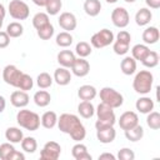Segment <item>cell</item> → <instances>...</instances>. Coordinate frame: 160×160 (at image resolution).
<instances>
[{"label": "cell", "mask_w": 160, "mask_h": 160, "mask_svg": "<svg viewBox=\"0 0 160 160\" xmlns=\"http://www.w3.org/2000/svg\"><path fill=\"white\" fill-rule=\"evenodd\" d=\"M152 19V14L150 11V9L148 8H141L138 10V12L135 14V22L139 26H145L148 25Z\"/></svg>", "instance_id": "22"}, {"label": "cell", "mask_w": 160, "mask_h": 160, "mask_svg": "<svg viewBox=\"0 0 160 160\" xmlns=\"http://www.w3.org/2000/svg\"><path fill=\"white\" fill-rule=\"evenodd\" d=\"M145 4L150 9H159L160 8V0H145Z\"/></svg>", "instance_id": "48"}, {"label": "cell", "mask_w": 160, "mask_h": 160, "mask_svg": "<svg viewBox=\"0 0 160 160\" xmlns=\"http://www.w3.org/2000/svg\"><path fill=\"white\" fill-rule=\"evenodd\" d=\"M98 120L95 122V128L100 129V128H105V126H114V124L116 122V118H115V112L114 109L110 108L109 105L100 102L95 110Z\"/></svg>", "instance_id": "4"}, {"label": "cell", "mask_w": 160, "mask_h": 160, "mask_svg": "<svg viewBox=\"0 0 160 160\" xmlns=\"http://www.w3.org/2000/svg\"><path fill=\"white\" fill-rule=\"evenodd\" d=\"M129 48H130V44L121 42V41H118V40H115L114 44H112V50L116 55H125L129 51Z\"/></svg>", "instance_id": "42"}, {"label": "cell", "mask_w": 160, "mask_h": 160, "mask_svg": "<svg viewBox=\"0 0 160 160\" xmlns=\"http://www.w3.org/2000/svg\"><path fill=\"white\" fill-rule=\"evenodd\" d=\"M29 100H30V98H29L28 92L26 91H22V90H15L10 95V102H11V105L15 106V108H19V109L25 108L29 104Z\"/></svg>", "instance_id": "15"}, {"label": "cell", "mask_w": 160, "mask_h": 160, "mask_svg": "<svg viewBox=\"0 0 160 160\" xmlns=\"http://www.w3.org/2000/svg\"><path fill=\"white\" fill-rule=\"evenodd\" d=\"M116 40H118V41H121V42L130 44V41H131V35H130V32H128L126 30H121V31L118 32Z\"/></svg>", "instance_id": "45"}, {"label": "cell", "mask_w": 160, "mask_h": 160, "mask_svg": "<svg viewBox=\"0 0 160 160\" xmlns=\"http://www.w3.org/2000/svg\"><path fill=\"white\" fill-rule=\"evenodd\" d=\"M125 2H129V4H131V2H135L136 0H124Z\"/></svg>", "instance_id": "54"}, {"label": "cell", "mask_w": 160, "mask_h": 160, "mask_svg": "<svg viewBox=\"0 0 160 160\" xmlns=\"http://www.w3.org/2000/svg\"><path fill=\"white\" fill-rule=\"evenodd\" d=\"M21 149L25 151V152H29V154H32L38 150V141L35 138L32 136H26V138H22L21 140Z\"/></svg>", "instance_id": "32"}, {"label": "cell", "mask_w": 160, "mask_h": 160, "mask_svg": "<svg viewBox=\"0 0 160 160\" xmlns=\"http://www.w3.org/2000/svg\"><path fill=\"white\" fill-rule=\"evenodd\" d=\"M50 22V19H49V15L46 12H36L32 18V26L38 30L40 29L41 26L46 25Z\"/></svg>", "instance_id": "38"}, {"label": "cell", "mask_w": 160, "mask_h": 160, "mask_svg": "<svg viewBox=\"0 0 160 160\" xmlns=\"http://www.w3.org/2000/svg\"><path fill=\"white\" fill-rule=\"evenodd\" d=\"M111 21L116 28H126L130 21V15L128 10L122 6H118L111 11Z\"/></svg>", "instance_id": "9"}, {"label": "cell", "mask_w": 160, "mask_h": 160, "mask_svg": "<svg viewBox=\"0 0 160 160\" xmlns=\"http://www.w3.org/2000/svg\"><path fill=\"white\" fill-rule=\"evenodd\" d=\"M144 136V129L141 125H136L129 130H125V138L129 140V141H132V142H136L139 140H141Z\"/></svg>", "instance_id": "30"}, {"label": "cell", "mask_w": 160, "mask_h": 160, "mask_svg": "<svg viewBox=\"0 0 160 160\" xmlns=\"http://www.w3.org/2000/svg\"><path fill=\"white\" fill-rule=\"evenodd\" d=\"M61 154V146L56 141H48L40 151L42 160H58Z\"/></svg>", "instance_id": "8"}, {"label": "cell", "mask_w": 160, "mask_h": 160, "mask_svg": "<svg viewBox=\"0 0 160 160\" xmlns=\"http://www.w3.org/2000/svg\"><path fill=\"white\" fill-rule=\"evenodd\" d=\"M5 15H6V10H5V6H4L2 4H0V20H4Z\"/></svg>", "instance_id": "52"}, {"label": "cell", "mask_w": 160, "mask_h": 160, "mask_svg": "<svg viewBox=\"0 0 160 160\" xmlns=\"http://www.w3.org/2000/svg\"><path fill=\"white\" fill-rule=\"evenodd\" d=\"M120 69L124 75H132L136 71V60L132 56H125L120 62Z\"/></svg>", "instance_id": "23"}, {"label": "cell", "mask_w": 160, "mask_h": 160, "mask_svg": "<svg viewBox=\"0 0 160 160\" xmlns=\"http://www.w3.org/2000/svg\"><path fill=\"white\" fill-rule=\"evenodd\" d=\"M62 2L61 0H48L45 9H46V14L48 15H58L61 10Z\"/></svg>", "instance_id": "41"}, {"label": "cell", "mask_w": 160, "mask_h": 160, "mask_svg": "<svg viewBox=\"0 0 160 160\" xmlns=\"http://www.w3.org/2000/svg\"><path fill=\"white\" fill-rule=\"evenodd\" d=\"M96 138L101 144H110L116 138V130L114 126H105L96 129Z\"/></svg>", "instance_id": "14"}, {"label": "cell", "mask_w": 160, "mask_h": 160, "mask_svg": "<svg viewBox=\"0 0 160 160\" xmlns=\"http://www.w3.org/2000/svg\"><path fill=\"white\" fill-rule=\"evenodd\" d=\"M2 22H4V20H0V29H1V26H2Z\"/></svg>", "instance_id": "55"}, {"label": "cell", "mask_w": 160, "mask_h": 160, "mask_svg": "<svg viewBox=\"0 0 160 160\" xmlns=\"http://www.w3.org/2000/svg\"><path fill=\"white\" fill-rule=\"evenodd\" d=\"M36 32H38V36H39L41 40H49V39L52 38V35H54V32H55V29H54L52 24L49 22V24L41 26L40 29H38Z\"/></svg>", "instance_id": "37"}, {"label": "cell", "mask_w": 160, "mask_h": 160, "mask_svg": "<svg viewBox=\"0 0 160 160\" xmlns=\"http://www.w3.org/2000/svg\"><path fill=\"white\" fill-rule=\"evenodd\" d=\"M32 86H34L32 78L30 75L22 72L21 76H20V79H19V81H18V84H16V89L22 90V91H28V90H31Z\"/></svg>", "instance_id": "31"}, {"label": "cell", "mask_w": 160, "mask_h": 160, "mask_svg": "<svg viewBox=\"0 0 160 160\" xmlns=\"http://www.w3.org/2000/svg\"><path fill=\"white\" fill-rule=\"evenodd\" d=\"M104 159H109V160H115V155L110 154V152H104L99 155V160H104Z\"/></svg>", "instance_id": "49"}, {"label": "cell", "mask_w": 160, "mask_h": 160, "mask_svg": "<svg viewBox=\"0 0 160 160\" xmlns=\"http://www.w3.org/2000/svg\"><path fill=\"white\" fill-rule=\"evenodd\" d=\"M15 150L14 145L11 142H4L0 145V159L1 160H8V158L10 156V154Z\"/></svg>", "instance_id": "43"}, {"label": "cell", "mask_w": 160, "mask_h": 160, "mask_svg": "<svg viewBox=\"0 0 160 160\" xmlns=\"http://www.w3.org/2000/svg\"><path fill=\"white\" fill-rule=\"evenodd\" d=\"M100 100L112 109H118L124 104V96L118 90L109 86H105L100 90Z\"/></svg>", "instance_id": "5"}, {"label": "cell", "mask_w": 160, "mask_h": 160, "mask_svg": "<svg viewBox=\"0 0 160 160\" xmlns=\"http://www.w3.org/2000/svg\"><path fill=\"white\" fill-rule=\"evenodd\" d=\"M84 11L89 16H98L101 11V2L100 0H85L84 2Z\"/></svg>", "instance_id": "25"}, {"label": "cell", "mask_w": 160, "mask_h": 160, "mask_svg": "<svg viewBox=\"0 0 160 160\" xmlns=\"http://www.w3.org/2000/svg\"><path fill=\"white\" fill-rule=\"evenodd\" d=\"M52 79H54V81H55L58 85L65 86V85L70 84V81H71V72H70L66 68L60 66V68H58V69L54 71Z\"/></svg>", "instance_id": "16"}, {"label": "cell", "mask_w": 160, "mask_h": 160, "mask_svg": "<svg viewBox=\"0 0 160 160\" xmlns=\"http://www.w3.org/2000/svg\"><path fill=\"white\" fill-rule=\"evenodd\" d=\"M10 36L8 35L6 31H0V49H5L10 44Z\"/></svg>", "instance_id": "46"}, {"label": "cell", "mask_w": 160, "mask_h": 160, "mask_svg": "<svg viewBox=\"0 0 160 160\" xmlns=\"http://www.w3.org/2000/svg\"><path fill=\"white\" fill-rule=\"evenodd\" d=\"M40 124L45 129H52L58 124V115L55 111H45L40 118Z\"/></svg>", "instance_id": "24"}, {"label": "cell", "mask_w": 160, "mask_h": 160, "mask_svg": "<svg viewBox=\"0 0 160 160\" xmlns=\"http://www.w3.org/2000/svg\"><path fill=\"white\" fill-rule=\"evenodd\" d=\"M92 49H91V45L86 41H79L75 46V54L79 56V58H86L91 54Z\"/></svg>", "instance_id": "35"}, {"label": "cell", "mask_w": 160, "mask_h": 160, "mask_svg": "<svg viewBox=\"0 0 160 160\" xmlns=\"http://www.w3.org/2000/svg\"><path fill=\"white\" fill-rule=\"evenodd\" d=\"M141 62H142L144 66H146V68H149V69L155 68V66L159 64V54H158L156 51H154V50H150L149 54L144 58V60H142Z\"/></svg>", "instance_id": "39"}, {"label": "cell", "mask_w": 160, "mask_h": 160, "mask_svg": "<svg viewBox=\"0 0 160 160\" xmlns=\"http://www.w3.org/2000/svg\"><path fill=\"white\" fill-rule=\"evenodd\" d=\"M139 124V116L135 111H125L120 115L119 119V126L125 131L129 130Z\"/></svg>", "instance_id": "12"}, {"label": "cell", "mask_w": 160, "mask_h": 160, "mask_svg": "<svg viewBox=\"0 0 160 160\" xmlns=\"http://www.w3.org/2000/svg\"><path fill=\"white\" fill-rule=\"evenodd\" d=\"M160 32L156 26H149L142 31V41L146 45H152L159 41Z\"/></svg>", "instance_id": "20"}, {"label": "cell", "mask_w": 160, "mask_h": 160, "mask_svg": "<svg viewBox=\"0 0 160 160\" xmlns=\"http://www.w3.org/2000/svg\"><path fill=\"white\" fill-rule=\"evenodd\" d=\"M58 22L60 25V28L65 31H72L76 29V25H78V20H76V16L72 14V12H69V11H65V12H61L59 19H58Z\"/></svg>", "instance_id": "11"}, {"label": "cell", "mask_w": 160, "mask_h": 160, "mask_svg": "<svg viewBox=\"0 0 160 160\" xmlns=\"http://www.w3.org/2000/svg\"><path fill=\"white\" fill-rule=\"evenodd\" d=\"M118 159L119 160H134L135 159V154H134V151L131 149L122 148L118 152Z\"/></svg>", "instance_id": "44"}, {"label": "cell", "mask_w": 160, "mask_h": 160, "mask_svg": "<svg viewBox=\"0 0 160 160\" xmlns=\"http://www.w3.org/2000/svg\"><path fill=\"white\" fill-rule=\"evenodd\" d=\"M78 112L80 114L81 118L84 119H90L91 116H94L95 114V108L91 104V101H85L82 100L79 105H78Z\"/></svg>", "instance_id": "27"}, {"label": "cell", "mask_w": 160, "mask_h": 160, "mask_svg": "<svg viewBox=\"0 0 160 160\" xmlns=\"http://www.w3.org/2000/svg\"><path fill=\"white\" fill-rule=\"evenodd\" d=\"M5 106H6V100L2 95H0V114L5 110Z\"/></svg>", "instance_id": "50"}, {"label": "cell", "mask_w": 160, "mask_h": 160, "mask_svg": "<svg viewBox=\"0 0 160 160\" xmlns=\"http://www.w3.org/2000/svg\"><path fill=\"white\" fill-rule=\"evenodd\" d=\"M56 125L61 132L70 135V138L76 142L84 140L86 136L85 126L82 125L80 119L74 114H61L60 116H58Z\"/></svg>", "instance_id": "1"}, {"label": "cell", "mask_w": 160, "mask_h": 160, "mask_svg": "<svg viewBox=\"0 0 160 160\" xmlns=\"http://www.w3.org/2000/svg\"><path fill=\"white\" fill-rule=\"evenodd\" d=\"M135 108L140 114H149L154 110V100L149 96H141L136 100Z\"/></svg>", "instance_id": "18"}, {"label": "cell", "mask_w": 160, "mask_h": 160, "mask_svg": "<svg viewBox=\"0 0 160 160\" xmlns=\"http://www.w3.org/2000/svg\"><path fill=\"white\" fill-rule=\"evenodd\" d=\"M8 160H25V155L18 150H14L10 154V156L8 158Z\"/></svg>", "instance_id": "47"}, {"label": "cell", "mask_w": 160, "mask_h": 160, "mask_svg": "<svg viewBox=\"0 0 160 160\" xmlns=\"http://www.w3.org/2000/svg\"><path fill=\"white\" fill-rule=\"evenodd\" d=\"M21 74H22V71L19 70L15 65H6L2 69V80L8 85H11V86L16 88V84H18Z\"/></svg>", "instance_id": "10"}, {"label": "cell", "mask_w": 160, "mask_h": 160, "mask_svg": "<svg viewBox=\"0 0 160 160\" xmlns=\"http://www.w3.org/2000/svg\"><path fill=\"white\" fill-rule=\"evenodd\" d=\"M34 102L38 105V106H40V108H45V106H48L49 104H50V101H51V95H50V92H48L46 90H39V91H36L35 94H34Z\"/></svg>", "instance_id": "28"}, {"label": "cell", "mask_w": 160, "mask_h": 160, "mask_svg": "<svg viewBox=\"0 0 160 160\" xmlns=\"http://www.w3.org/2000/svg\"><path fill=\"white\" fill-rule=\"evenodd\" d=\"M56 59H58V62L60 64V66L66 68V69H70L71 65L74 64L76 56H75V54L71 50H61L58 54Z\"/></svg>", "instance_id": "17"}, {"label": "cell", "mask_w": 160, "mask_h": 160, "mask_svg": "<svg viewBox=\"0 0 160 160\" xmlns=\"http://www.w3.org/2000/svg\"><path fill=\"white\" fill-rule=\"evenodd\" d=\"M8 11L15 20H26L30 15L29 5L22 0H11L8 6Z\"/></svg>", "instance_id": "6"}, {"label": "cell", "mask_w": 160, "mask_h": 160, "mask_svg": "<svg viewBox=\"0 0 160 160\" xmlns=\"http://www.w3.org/2000/svg\"><path fill=\"white\" fill-rule=\"evenodd\" d=\"M146 124L152 130L160 129V114L158 111H150L146 116Z\"/></svg>", "instance_id": "40"}, {"label": "cell", "mask_w": 160, "mask_h": 160, "mask_svg": "<svg viewBox=\"0 0 160 160\" xmlns=\"http://www.w3.org/2000/svg\"><path fill=\"white\" fill-rule=\"evenodd\" d=\"M70 69H71V72L75 76L84 78L90 71V64H89L88 60H85V58H76Z\"/></svg>", "instance_id": "13"}, {"label": "cell", "mask_w": 160, "mask_h": 160, "mask_svg": "<svg viewBox=\"0 0 160 160\" xmlns=\"http://www.w3.org/2000/svg\"><path fill=\"white\" fill-rule=\"evenodd\" d=\"M114 42V32L109 29H101L90 39V45L96 49H102Z\"/></svg>", "instance_id": "7"}, {"label": "cell", "mask_w": 160, "mask_h": 160, "mask_svg": "<svg viewBox=\"0 0 160 160\" xmlns=\"http://www.w3.org/2000/svg\"><path fill=\"white\" fill-rule=\"evenodd\" d=\"M16 121L20 128H24L29 131H35L40 128V116L28 109H22L16 114Z\"/></svg>", "instance_id": "3"}, {"label": "cell", "mask_w": 160, "mask_h": 160, "mask_svg": "<svg viewBox=\"0 0 160 160\" xmlns=\"http://www.w3.org/2000/svg\"><path fill=\"white\" fill-rule=\"evenodd\" d=\"M152 82H154V75L149 70H140L139 72H136L132 80V88L138 94L146 95L151 91Z\"/></svg>", "instance_id": "2"}, {"label": "cell", "mask_w": 160, "mask_h": 160, "mask_svg": "<svg viewBox=\"0 0 160 160\" xmlns=\"http://www.w3.org/2000/svg\"><path fill=\"white\" fill-rule=\"evenodd\" d=\"M5 138L11 144H19V142H21V140L24 138V134H22V130H20L19 128L11 126V128H8L6 129Z\"/></svg>", "instance_id": "26"}, {"label": "cell", "mask_w": 160, "mask_h": 160, "mask_svg": "<svg viewBox=\"0 0 160 160\" xmlns=\"http://www.w3.org/2000/svg\"><path fill=\"white\" fill-rule=\"evenodd\" d=\"M6 32L10 38H19L24 32V26L18 21H12L6 26Z\"/></svg>", "instance_id": "34"}, {"label": "cell", "mask_w": 160, "mask_h": 160, "mask_svg": "<svg viewBox=\"0 0 160 160\" xmlns=\"http://www.w3.org/2000/svg\"><path fill=\"white\" fill-rule=\"evenodd\" d=\"M71 155H72V158H74L75 160H91V159H92L91 155H90L89 151H88L86 145L81 144L80 141L76 142V144L72 146V149H71Z\"/></svg>", "instance_id": "19"}, {"label": "cell", "mask_w": 160, "mask_h": 160, "mask_svg": "<svg viewBox=\"0 0 160 160\" xmlns=\"http://www.w3.org/2000/svg\"><path fill=\"white\" fill-rule=\"evenodd\" d=\"M98 91L95 89V86L92 85H81L78 89V96L80 100H85V101H91L95 96H96Z\"/></svg>", "instance_id": "21"}, {"label": "cell", "mask_w": 160, "mask_h": 160, "mask_svg": "<svg viewBox=\"0 0 160 160\" xmlns=\"http://www.w3.org/2000/svg\"><path fill=\"white\" fill-rule=\"evenodd\" d=\"M106 2H109V4H115V2H118L119 0H105Z\"/></svg>", "instance_id": "53"}, {"label": "cell", "mask_w": 160, "mask_h": 160, "mask_svg": "<svg viewBox=\"0 0 160 160\" xmlns=\"http://www.w3.org/2000/svg\"><path fill=\"white\" fill-rule=\"evenodd\" d=\"M52 76L49 74V72H40L36 78V84L40 89H48L52 85Z\"/></svg>", "instance_id": "36"}, {"label": "cell", "mask_w": 160, "mask_h": 160, "mask_svg": "<svg viewBox=\"0 0 160 160\" xmlns=\"http://www.w3.org/2000/svg\"><path fill=\"white\" fill-rule=\"evenodd\" d=\"M31 1H32L35 5L40 6V8H41V6H44V8H45V5H46V1H48V0H31Z\"/></svg>", "instance_id": "51"}, {"label": "cell", "mask_w": 160, "mask_h": 160, "mask_svg": "<svg viewBox=\"0 0 160 160\" xmlns=\"http://www.w3.org/2000/svg\"><path fill=\"white\" fill-rule=\"evenodd\" d=\"M150 51V48L146 45V44H136L132 46L131 49V56L135 59V60H139V61H142L144 58L149 54Z\"/></svg>", "instance_id": "29"}, {"label": "cell", "mask_w": 160, "mask_h": 160, "mask_svg": "<svg viewBox=\"0 0 160 160\" xmlns=\"http://www.w3.org/2000/svg\"><path fill=\"white\" fill-rule=\"evenodd\" d=\"M72 35L69 32V31H61L56 35V45L60 46V48H68L72 44Z\"/></svg>", "instance_id": "33"}]
</instances>
